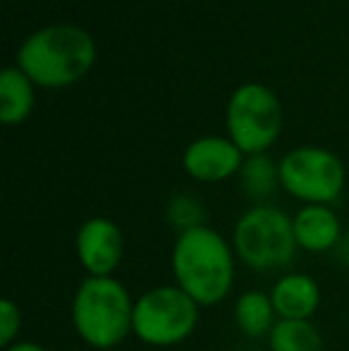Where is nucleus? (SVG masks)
Masks as SVG:
<instances>
[{"label": "nucleus", "instance_id": "obj_1", "mask_svg": "<svg viewBox=\"0 0 349 351\" xmlns=\"http://www.w3.org/2000/svg\"><path fill=\"white\" fill-rule=\"evenodd\" d=\"M232 244L210 227L177 234L170 254L175 285L199 306H215L228 299L234 285Z\"/></svg>", "mask_w": 349, "mask_h": 351}, {"label": "nucleus", "instance_id": "obj_2", "mask_svg": "<svg viewBox=\"0 0 349 351\" xmlns=\"http://www.w3.org/2000/svg\"><path fill=\"white\" fill-rule=\"evenodd\" d=\"M134 301L117 278H86L72 299V325L91 349L120 347L132 332Z\"/></svg>", "mask_w": 349, "mask_h": 351}, {"label": "nucleus", "instance_id": "obj_3", "mask_svg": "<svg viewBox=\"0 0 349 351\" xmlns=\"http://www.w3.org/2000/svg\"><path fill=\"white\" fill-rule=\"evenodd\" d=\"M96 58L86 32L70 24L41 29L19 51V65L43 86H62L80 79Z\"/></svg>", "mask_w": 349, "mask_h": 351}, {"label": "nucleus", "instance_id": "obj_4", "mask_svg": "<svg viewBox=\"0 0 349 351\" xmlns=\"http://www.w3.org/2000/svg\"><path fill=\"white\" fill-rule=\"evenodd\" d=\"M232 249L237 258L256 273L287 268L299 249L292 217L270 204L254 206L234 225Z\"/></svg>", "mask_w": 349, "mask_h": 351}, {"label": "nucleus", "instance_id": "obj_5", "mask_svg": "<svg viewBox=\"0 0 349 351\" xmlns=\"http://www.w3.org/2000/svg\"><path fill=\"white\" fill-rule=\"evenodd\" d=\"M199 325V304L177 285H160L134 301L132 332L149 347H175Z\"/></svg>", "mask_w": 349, "mask_h": 351}, {"label": "nucleus", "instance_id": "obj_6", "mask_svg": "<svg viewBox=\"0 0 349 351\" xmlns=\"http://www.w3.org/2000/svg\"><path fill=\"white\" fill-rule=\"evenodd\" d=\"M280 184L306 206H328L337 201L345 186V165L330 151L294 148L280 162Z\"/></svg>", "mask_w": 349, "mask_h": 351}, {"label": "nucleus", "instance_id": "obj_7", "mask_svg": "<svg viewBox=\"0 0 349 351\" xmlns=\"http://www.w3.org/2000/svg\"><path fill=\"white\" fill-rule=\"evenodd\" d=\"M280 103L261 84H244L234 91L228 108V127L239 151L252 156L275 141L280 132Z\"/></svg>", "mask_w": 349, "mask_h": 351}, {"label": "nucleus", "instance_id": "obj_8", "mask_svg": "<svg viewBox=\"0 0 349 351\" xmlns=\"http://www.w3.org/2000/svg\"><path fill=\"white\" fill-rule=\"evenodd\" d=\"M75 251L88 278H110L125 256V237L110 217H88L77 232Z\"/></svg>", "mask_w": 349, "mask_h": 351}, {"label": "nucleus", "instance_id": "obj_9", "mask_svg": "<svg viewBox=\"0 0 349 351\" xmlns=\"http://www.w3.org/2000/svg\"><path fill=\"white\" fill-rule=\"evenodd\" d=\"M184 170L194 180L220 182L242 170V151L234 141L220 136H206L184 151Z\"/></svg>", "mask_w": 349, "mask_h": 351}, {"label": "nucleus", "instance_id": "obj_10", "mask_svg": "<svg viewBox=\"0 0 349 351\" xmlns=\"http://www.w3.org/2000/svg\"><path fill=\"white\" fill-rule=\"evenodd\" d=\"M268 294L278 320H311L321 306V287L306 273H285Z\"/></svg>", "mask_w": 349, "mask_h": 351}, {"label": "nucleus", "instance_id": "obj_11", "mask_svg": "<svg viewBox=\"0 0 349 351\" xmlns=\"http://www.w3.org/2000/svg\"><path fill=\"white\" fill-rule=\"evenodd\" d=\"M297 246L309 254H328L342 239L340 217L330 206H304L292 217Z\"/></svg>", "mask_w": 349, "mask_h": 351}, {"label": "nucleus", "instance_id": "obj_12", "mask_svg": "<svg viewBox=\"0 0 349 351\" xmlns=\"http://www.w3.org/2000/svg\"><path fill=\"white\" fill-rule=\"evenodd\" d=\"M234 325L239 328V332L249 339H261L268 337L270 330L278 323V313L275 306L270 301V294H265L261 289L244 291L234 301Z\"/></svg>", "mask_w": 349, "mask_h": 351}, {"label": "nucleus", "instance_id": "obj_13", "mask_svg": "<svg viewBox=\"0 0 349 351\" xmlns=\"http://www.w3.org/2000/svg\"><path fill=\"white\" fill-rule=\"evenodd\" d=\"M270 351H326L323 337L311 320H278L268 335Z\"/></svg>", "mask_w": 349, "mask_h": 351}, {"label": "nucleus", "instance_id": "obj_14", "mask_svg": "<svg viewBox=\"0 0 349 351\" xmlns=\"http://www.w3.org/2000/svg\"><path fill=\"white\" fill-rule=\"evenodd\" d=\"M239 182H242V191L254 201H265L275 194L280 184V167L273 165L270 158L263 153L252 156L247 162H242L239 170Z\"/></svg>", "mask_w": 349, "mask_h": 351}, {"label": "nucleus", "instance_id": "obj_15", "mask_svg": "<svg viewBox=\"0 0 349 351\" xmlns=\"http://www.w3.org/2000/svg\"><path fill=\"white\" fill-rule=\"evenodd\" d=\"M29 108H32L29 82L12 67L3 70V77H0V117L3 122L12 125V122L24 120Z\"/></svg>", "mask_w": 349, "mask_h": 351}, {"label": "nucleus", "instance_id": "obj_16", "mask_svg": "<svg viewBox=\"0 0 349 351\" xmlns=\"http://www.w3.org/2000/svg\"><path fill=\"white\" fill-rule=\"evenodd\" d=\"M204 217H206L204 204L191 194H177L165 206V220L180 234L182 232L196 230V227H204Z\"/></svg>", "mask_w": 349, "mask_h": 351}, {"label": "nucleus", "instance_id": "obj_17", "mask_svg": "<svg viewBox=\"0 0 349 351\" xmlns=\"http://www.w3.org/2000/svg\"><path fill=\"white\" fill-rule=\"evenodd\" d=\"M22 328V311L12 299L0 301V344L3 349L12 347Z\"/></svg>", "mask_w": 349, "mask_h": 351}, {"label": "nucleus", "instance_id": "obj_18", "mask_svg": "<svg viewBox=\"0 0 349 351\" xmlns=\"http://www.w3.org/2000/svg\"><path fill=\"white\" fill-rule=\"evenodd\" d=\"M333 258H335L342 268H349V232L342 234V239L337 241V246L333 249Z\"/></svg>", "mask_w": 349, "mask_h": 351}, {"label": "nucleus", "instance_id": "obj_19", "mask_svg": "<svg viewBox=\"0 0 349 351\" xmlns=\"http://www.w3.org/2000/svg\"><path fill=\"white\" fill-rule=\"evenodd\" d=\"M5 351H51V349H46L43 344H36V342H29V339H24V342H14L12 347H8Z\"/></svg>", "mask_w": 349, "mask_h": 351}]
</instances>
